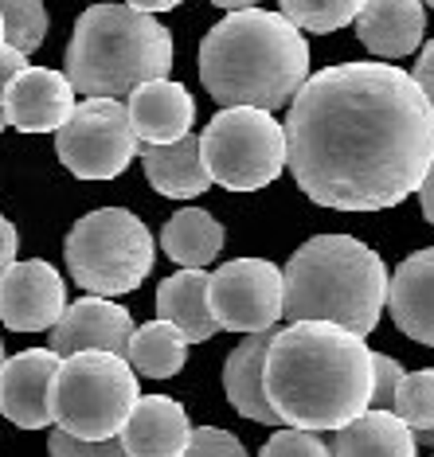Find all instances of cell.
I'll use <instances>...</instances> for the list:
<instances>
[{"mask_svg":"<svg viewBox=\"0 0 434 457\" xmlns=\"http://www.w3.org/2000/svg\"><path fill=\"white\" fill-rule=\"evenodd\" d=\"M388 309L403 337L434 348V246L399 262L388 282Z\"/></svg>","mask_w":434,"mask_h":457,"instance_id":"cell-17","label":"cell"},{"mask_svg":"<svg viewBox=\"0 0 434 457\" xmlns=\"http://www.w3.org/2000/svg\"><path fill=\"white\" fill-rule=\"evenodd\" d=\"M0 20H4V44L32 55L47 39V8L39 0H0Z\"/></svg>","mask_w":434,"mask_h":457,"instance_id":"cell-26","label":"cell"},{"mask_svg":"<svg viewBox=\"0 0 434 457\" xmlns=\"http://www.w3.org/2000/svg\"><path fill=\"white\" fill-rule=\"evenodd\" d=\"M430 457H434V453H430Z\"/></svg>","mask_w":434,"mask_h":457,"instance_id":"cell-40","label":"cell"},{"mask_svg":"<svg viewBox=\"0 0 434 457\" xmlns=\"http://www.w3.org/2000/svg\"><path fill=\"white\" fill-rule=\"evenodd\" d=\"M67 313V282L44 258L13 262L0 274V325L13 332L55 328Z\"/></svg>","mask_w":434,"mask_h":457,"instance_id":"cell-11","label":"cell"},{"mask_svg":"<svg viewBox=\"0 0 434 457\" xmlns=\"http://www.w3.org/2000/svg\"><path fill=\"white\" fill-rule=\"evenodd\" d=\"M286 164L313 204L388 212L434 169V110L403 67L333 63L289 102Z\"/></svg>","mask_w":434,"mask_h":457,"instance_id":"cell-1","label":"cell"},{"mask_svg":"<svg viewBox=\"0 0 434 457\" xmlns=\"http://www.w3.org/2000/svg\"><path fill=\"white\" fill-rule=\"evenodd\" d=\"M184 360H188V337L180 328L164 325V320L141 325L126 352V363L138 379H172L184 368Z\"/></svg>","mask_w":434,"mask_h":457,"instance_id":"cell-24","label":"cell"},{"mask_svg":"<svg viewBox=\"0 0 434 457\" xmlns=\"http://www.w3.org/2000/svg\"><path fill=\"white\" fill-rule=\"evenodd\" d=\"M75 90L63 71L28 67L13 79L4 95V118L20 133H59L75 113Z\"/></svg>","mask_w":434,"mask_h":457,"instance_id":"cell-14","label":"cell"},{"mask_svg":"<svg viewBox=\"0 0 434 457\" xmlns=\"http://www.w3.org/2000/svg\"><path fill=\"white\" fill-rule=\"evenodd\" d=\"M63 360L51 348H28L0 368V414L20 430H44L51 419V391Z\"/></svg>","mask_w":434,"mask_h":457,"instance_id":"cell-12","label":"cell"},{"mask_svg":"<svg viewBox=\"0 0 434 457\" xmlns=\"http://www.w3.org/2000/svg\"><path fill=\"white\" fill-rule=\"evenodd\" d=\"M47 453L51 457H129L126 450H121L118 438H110V442H79V438H71V434H63V430H51Z\"/></svg>","mask_w":434,"mask_h":457,"instance_id":"cell-31","label":"cell"},{"mask_svg":"<svg viewBox=\"0 0 434 457\" xmlns=\"http://www.w3.org/2000/svg\"><path fill=\"white\" fill-rule=\"evenodd\" d=\"M333 457H415V434L391 411H364L356 422L340 426L329 442Z\"/></svg>","mask_w":434,"mask_h":457,"instance_id":"cell-22","label":"cell"},{"mask_svg":"<svg viewBox=\"0 0 434 457\" xmlns=\"http://www.w3.org/2000/svg\"><path fill=\"white\" fill-rule=\"evenodd\" d=\"M141 399L138 376L121 356L110 352H79L63 360L51 391L55 430L79 442H110L126 430Z\"/></svg>","mask_w":434,"mask_h":457,"instance_id":"cell-6","label":"cell"},{"mask_svg":"<svg viewBox=\"0 0 434 457\" xmlns=\"http://www.w3.org/2000/svg\"><path fill=\"white\" fill-rule=\"evenodd\" d=\"M266 399L289 430H340L371 411V348L337 325H286L266 348Z\"/></svg>","mask_w":434,"mask_h":457,"instance_id":"cell-2","label":"cell"},{"mask_svg":"<svg viewBox=\"0 0 434 457\" xmlns=\"http://www.w3.org/2000/svg\"><path fill=\"white\" fill-rule=\"evenodd\" d=\"M208 278L204 270H180L157 286V320L180 328L188 345H204L220 332L208 309Z\"/></svg>","mask_w":434,"mask_h":457,"instance_id":"cell-21","label":"cell"},{"mask_svg":"<svg viewBox=\"0 0 434 457\" xmlns=\"http://www.w3.org/2000/svg\"><path fill=\"white\" fill-rule=\"evenodd\" d=\"M138 157H141V169L149 176V184L161 195H169V200H192V195L212 188V176L204 169L200 137L196 133H188L177 145H161V149L145 145Z\"/></svg>","mask_w":434,"mask_h":457,"instance_id":"cell-20","label":"cell"},{"mask_svg":"<svg viewBox=\"0 0 434 457\" xmlns=\"http://www.w3.org/2000/svg\"><path fill=\"white\" fill-rule=\"evenodd\" d=\"M172 71V32L129 4H95L75 20L67 44V82L75 95L110 98L133 95L145 82Z\"/></svg>","mask_w":434,"mask_h":457,"instance_id":"cell-5","label":"cell"},{"mask_svg":"<svg viewBox=\"0 0 434 457\" xmlns=\"http://www.w3.org/2000/svg\"><path fill=\"white\" fill-rule=\"evenodd\" d=\"M184 457H251V453L243 450V442L235 438L231 430H220V426H200V430L192 434Z\"/></svg>","mask_w":434,"mask_h":457,"instance_id":"cell-30","label":"cell"},{"mask_svg":"<svg viewBox=\"0 0 434 457\" xmlns=\"http://www.w3.org/2000/svg\"><path fill=\"white\" fill-rule=\"evenodd\" d=\"M192 434L188 411L172 395H141L118 442L129 457H184Z\"/></svg>","mask_w":434,"mask_h":457,"instance_id":"cell-16","label":"cell"},{"mask_svg":"<svg viewBox=\"0 0 434 457\" xmlns=\"http://www.w3.org/2000/svg\"><path fill=\"white\" fill-rule=\"evenodd\" d=\"M258 457H333L329 453V442L321 434H309V430H278L271 442L263 445Z\"/></svg>","mask_w":434,"mask_h":457,"instance_id":"cell-28","label":"cell"},{"mask_svg":"<svg viewBox=\"0 0 434 457\" xmlns=\"http://www.w3.org/2000/svg\"><path fill=\"white\" fill-rule=\"evenodd\" d=\"M8 126V118H4V106H0V129H4Z\"/></svg>","mask_w":434,"mask_h":457,"instance_id":"cell-37","label":"cell"},{"mask_svg":"<svg viewBox=\"0 0 434 457\" xmlns=\"http://www.w3.org/2000/svg\"><path fill=\"white\" fill-rule=\"evenodd\" d=\"M200 82L223 110L274 113L309 82V44L282 12H231L204 36Z\"/></svg>","mask_w":434,"mask_h":457,"instance_id":"cell-3","label":"cell"},{"mask_svg":"<svg viewBox=\"0 0 434 457\" xmlns=\"http://www.w3.org/2000/svg\"><path fill=\"white\" fill-rule=\"evenodd\" d=\"M208 309L215 328L263 337L286 313L282 270L266 258H231L208 278Z\"/></svg>","mask_w":434,"mask_h":457,"instance_id":"cell-10","label":"cell"},{"mask_svg":"<svg viewBox=\"0 0 434 457\" xmlns=\"http://www.w3.org/2000/svg\"><path fill=\"white\" fill-rule=\"evenodd\" d=\"M0 47H4V20H0Z\"/></svg>","mask_w":434,"mask_h":457,"instance_id":"cell-38","label":"cell"},{"mask_svg":"<svg viewBox=\"0 0 434 457\" xmlns=\"http://www.w3.org/2000/svg\"><path fill=\"white\" fill-rule=\"evenodd\" d=\"M274 332H263V337H246L239 348L227 356L223 363V391L227 403L251 422L263 426H278V414L266 399V348H271Z\"/></svg>","mask_w":434,"mask_h":457,"instance_id":"cell-19","label":"cell"},{"mask_svg":"<svg viewBox=\"0 0 434 457\" xmlns=\"http://www.w3.org/2000/svg\"><path fill=\"white\" fill-rule=\"evenodd\" d=\"M153 235L126 207L87 212L67 235V270L87 297L133 294L153 270Z\"/></svg>","mask_w":434,"mask_h":457,"instance_id":"cell-7","label":"cell"},{"mask_svg":"<svg viewBox=\"0 0 434 457\" xmlns=\"http://www.w3.org/2000/svg\"><path fill=\"white\" fill-rule=\"evenodd\" d=\"M384 258L353 235H313L282 270L289 325H337L364 340L388 305Z\"/></svg>","mask_w":434,"mask_h":457,"instance_id":"cell-4","label":"cell"},{"mask_svg":"<svg viewBox=\"0 0 434 457\" xmlns=\"http://www.w3.org/2000/svg\"><path fill=\"white\" fill-rule=\"evenodd\" d=\"M126 118L133 137L161 149V145H177L192 133L196 121V102L188 95V87L172 79L161 82H145L126 98Z\"/></svg>","mask_w":434,"mask_h":457,"instance_id":"cell-15","label":"cell"},{"mask_svg":"<svg viewBox=\"0 0 434 457\" xmlns=\"http://www.w3.org/2000/svg\"><path fill=\"white\" fill-rule=\"evenodd\" d=\"M422 32H427V8L419 0H371L356 16L360 44L380 59L415 55Z\"/></svg>","mask_w":434,"mask_h":457,"instance_id":"cell-18","label":"cell"},{"mask_svg":"<svg viewBox=\"0 0 434 457\" xmlns=\"http://www.w3.org/2000/svg\"><path fill=\"white\" fill-rule=\"evenodd\" d=\"M129 8L153 20V12H169V8H177V4H172V0H138V4H129Z\"/></svg>","mask_w":434,"mask_h":457,"instance_id":"cell-36","label":"cell"},{"mask_svg":"<svg viewBox=\"0 0 434 457\" xmlns=\"http://www.w3.org/2000/svg\"><path fill=\"white\" fill-rule=\"evenodd\" d=\"M419 204H422V215H427V223L434 227V169L427 172V180H422V188H419Z\"/></svg>","mask_w":434,"mask_h":457,"instance_id":"cell-35","label":"cell"},{"mask_svg":"<svg viewBox=\"0 0 434 457\" xmlns=\"http://www.w3.org/2000/svg\"><path fill=\"white\" fill-rule=\"evenodd\" d=\"M200 157L212 184L258 192L286 169V126L263 110H220L200 133Z\"/></svg>","mask_w":434,"mask_h":457,"instance_id":"cell-8","label":"cell"},{"mask_svg":"<svg viewBox=\"0 0 434 457\" xmlns=\"http://www.w3.org/2000/svg\"><path fill=\"white\" fill-rule=\"evenodd\" d=\"M360 0H329V4H305V0H282V12L297 32H313V36H329L340 32V28L356 24L360 16Z\"/></svg>","mask_w":434,"mask_h":457,"instance_id":"cell-27","label":"cell"},{"mask_svg":"<svg viewBox=\"0 0 434 457\" xmlns=\"http://www.w3.org/2000/svg\"><path fill=\"white\" fill-rule=\"evenodd\" d=\"M16 251H20V235H16V227L0 215V274H4L8 266L16 262Z\"/></svg>","mask_w":434,"mask_h":457,"instance_id":"cell-34","label":"cell"},{"mask_svg":"<svg viewBox=\"0 0 434 457\" xmlns=\"http://www.w3.org/2000/svg\"><path fill=\"white\" fill-rule=\"evenodd\" d=\"M403 376H407V371H403L391 356H384V352H371V411H391Z\"/></svg>","mask_w":434,"mask_h":457,"instance_id":"cell-29","label":"cell"},{"mask_svg":"<svg viewBox=\"0 0 434 457\" xmlns=\"http://www.w3.org/2000/svg\"><path fill=\"white\" fill-rule=\"evenodd\" d=\"M126 106L110 98H82L71 121L55 133V157L79 180H113L138 157Z\"/></svg>","mask_w":434,"mask_h":457,"instance_id":"cell-9","label":"cell"},{"mask_svg":"<svg viewBox=\"0 0 434 457\" xmlns=\"http://www.w3.org/2000/svg\"><path fill=\"white\" fill-rule=\"evenodd\" d=\"M411 79H415V87L422 90V98H427L430 110H434V39L422 47V55H419L415 71H411Z\"/></svg>","mask_w":434,"mask_h":457,"instance_id":"cell-33","label":"cell"},{"mask_svg":"<svg viewBox=\"0 0 434 457\" xmlns=\"http://www.w3.org/2000/svg\"><path fill=\"white\" fill-rule=\"evenodd\" d=\"M223 223L204 207H184L177 212L161 231V251L172 258L180 270H204L215 262L223 251Z\"/></svg>","mask_w":434,"mask_h":457,"instance_id":"cell-23","label":"cell"},{"mask_svg":"<svg viewBox=\"0 0 434 457\" xmlns=\"http://www.w3.org/2000/svg\"><path fill=\"white\" fill-rule=\"evenodd\" d=\"M32 63H28V55H20V51L13 47H0V106H4V95H8V87H13V79L20 75V71H28Z\"/></svg>","mask_w":434,"mask_h":457,"instance_id":"cell-32","label":"cell"},{"mask_svg":"<svg viewBox=\"0 0 434 457\" xmlns=\"http://www.w3.org/2000/svg\"><path fill=\"white\" fill-rule=\"evenodd\" d=\"M138 325H133L129 309L113 305L106 297H82L75 305H67L63 320L51 328V352L59 360H71L79 352H110V356L126 360L129 340Z\"/></svg>","mask_w":434,"mask_h":457,"instance_id":"cell-13","label":"cell"},{"mask_svg":"<svg viewBox=\"0 0 434 457\" xmlns=\"http://www.w3.org/2000/svg\"><path fill=\"white\" fill-rule=\"evenodd\" d=\"M0 368H4V345H0Z\"/></svg>","mask_w":434,"mask_h":457,"instance_id":"cell-39","label":"cell"},{"mask_svg":"<svg viewBox=\"0 0 434 457\" xmlns=\"http://www.w3.org/2000/svg\"><path fill=\"white\" fill-rule=\"evenodd\" d=\"M391 414L407 426L411 434H427L434 430V368L407 371L391 403Z\"/></svg>","mask_w":434,"mask_h":457,"instance_id":"cell-25","label":"cell"}]
</instances>
